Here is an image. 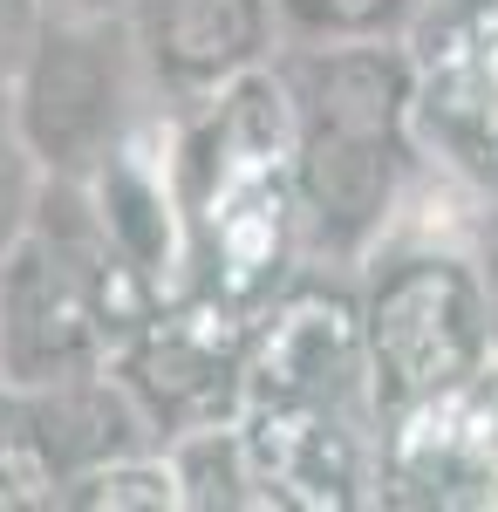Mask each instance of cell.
<instances>
[{"instance_id": "1", "label": "cell", "mask_w": 498, "mask_h": 512, "mask_svg": "<svg viewBox=\"0 0 498 512\" xmlns=\"http://www.w3.org/2000/svg\"><path fill=\"white\" fill-rule=\"evenodd\" d=\"M294 103H301L294 198L328 253H362L396 205L410 69L383 41H342L301 69Z\"/></svg>"}, {"instance_id": "2", "label": "cell", "mask_w": 498, "mask_h": 512, "mask_svg": "<svg viewBox=\"0 0 498 512\" xmlns=\"http://www.w3.org/2000/svg\"><path fill=\"white\" fill-rule=\"evenodd\" d=\"M362 342H369V390L396 417H410L423 403H444V396H464L492 369L498 342L492 287L451 253L396 260L369 294Z\"/></svg>"}, {"instance_id": "3", "label": "cell", "mask_w": 498, "mask_h": 512, "mask_svg": "<svg viewBox=\"0 0 498 512\" xmlns=\"http://www.w3.org/2000/svg\"><path fill=\"white\" fill-rule=\"evenodd\" d=\"M123 28L110 14H48L28 69L14 82L21 130L48 178L89 185L123 151Z\"/></svg>"}, {"instance_id": "4", "label": "cell", "mask_w": 498, "mask_h": 512, "mask_svg": "<svg viewBox=\"0 0 498 512\" xmlns=\"http://www.w3.org/2000/svg\"><path fill=\"white\" fill-rule=\"evenodd\" d=\"M355 376H369V342H362V321L335 294L287 301L260 355L246 362L253 403H280V410H335L355 390Z\"/></svg>"}, {"instance_id": "5", "label": "cell", "mask_w": 498, "mask_h": 512, "mask_svg": "<svg viewBox=\"0 0 498 512\" xmlns=\"http://www.w3.org/2000/svg\"><path fill=\"white\" fill-rule=\"evenodd\" d=\"M123 383L137 390L144 417L164 424L171 437L219 424L239 390H246V362L232 342L205 321H157L123 349Z\"/></svg>"}, {"instance_id": "6", "label": "cell", "mask_w": 498, "mask_h": 512, "mask_svg": "<svg viewBox=\"0 0 498 512\" xmlns=\"http://www.w3.org/2000/svg\"><path fill=\"white\" fill-rule=\"evenodd\" d=\"M21 444L35 451V478H69L96 472L110 458H130L144 451V403L130 383H110L103 369L96 376H76V383H55V390H21Z\"/></svg>"}, {"instance_id": "7", "label": "cell", "mask_w": 498, "mask_h": 512, "mask_svg": "<svg viewBox=\"0 0 498 512\" xmlns=\"http://www.w3.org/2000/svg\"><path fill=\"white\" fill-rule=\"evenodd\" d=\"M144 48L171 89H226L260 69L267 0H144Z\"/></svg>"}, {"instance_id": "8", "label": "cell", "mask_w": 498, "mask_h": 512, "mask_svg": "<svg viewBox=\"0 0 498 512\" xmlns=\"http://www.w3.org/2000/svg\"><path fill=\"white\" fill-rule=\"evenodd\" d=\"M89 192H96V212H103V226H110L116 253L137 267V280H144V287H171V280H178V260H185V233H178V198H171V185H164L137 151H116V158L89 178Z\"/></svg>"}, {"instance_id": "9", "label": "cell", "mask_w": 498, "mask_h": 512, "mask_svg": "<svg viewBox=\"0 0 498 512\" xmlns=\"http://www.w3.org/2000/svg\"><path fill=\"white\" fill-rule=\"evenodd\" d=\"M212 233H219V267L232 294L260 287L267 267H280V239H287V192L273 171H246L212 192Z\"/></svg>"}, {"instance_id": "10", "label": "cell", "mask_w": 498, "mask_h": 512, "mask_svg": "<svg viewBox=\"0 0 498 512\" xmlns=\"http://www.w3.org/2000/svg\"><path fill=\"white\" fill-rule=\"evenodd\" d=\"M171 472L185 485V506H246L260 485V465L246 451V437L226 431V424H205V431L171 437Z\"/></svg>"}, {"instance_id": "11", "label": "cell", "mask_w": 498, "mask_h": 512, "mask_svg": "<svg viewBox=\"0 0 498 512\" xmlns=\"http://www.w3.org/2000/svg\"><path fill=\"white\" fill-rule=\"evenodd\" d=\"M41 158L21 130V103L14 89H0V253H14L21 239L35 233L41 219Z\"/></svg>"}, {"instance_id": "12", "label": "cell", "mask_w": 498, "mask_h": 512, "mask_svg": "<svg viewBox=\"0 0 498 512\" xmlns=\"http://www.w3.org/2000/svg\"><path fill=\"white\" fill-rule=\"evenodd\" d=\"M62 506H185V485L171 472V458H144V451H130V458H110V465H96V472H82L62 485Z\"/></svg>"}, {"instance_id": "13", "label": "cell", "mask_w": 498, "mask_h": 512, "mask_svg": "<svg viewBox=\"0 0 498 512\" xmlns=\"http://www.w3.org/2000/svg\"><path fill=\"white\" fill-rule=\"evenodd\" d=\"M273 7L314 41H383L417 14V0H273Z\"/></svg>"}, {"instance_id": "14", "label": "cell", "mask_w": 498, "mask_h": 512, "mask_svg": "<svg viewBox=\"0 0 498 512\" xmlns=\"http://www.w3.org/2000/svg\"><path fill=\"white\" fill-rule=\"evenodd\" d=\"M41 28H48V7H41V0H0V89L21 82Z\"/></svg>"}, {"instance_id": "15", "label": "cell", "mask_w": 498, "mask_h": 512, "mask_svg": "<svg viewBox=\"0 0 498 512\" xmlns=\"http://www.w3.org/2000/svg\"><path fill=\"white\" fill-rule=\"evenodd\" d=\"M478 103L498 117V28H485V48H478Z\"/></svg>"}, {"instance_id": "16", "label": "cell", "mask_w": 498, "mask_h": 512, "mask_svg": "<svg viewBox=\"0 0 498 512\" xmlns=\"http://www.w3.org/2000/svg\"><path fill=\"white\" fill-rule=\"evenodd\" d=\"M21 485H28V472L0 451V506H28V492H21Z\"/></svg>"}, {"instance_id": "17", "label": "cell", "mask_w": 498, "mask_h": 512, "mask_svg": "<svg viewBox=\"0 0 498 512\" xmlns=\"http://www.w3.org/2000/svg\"><path fill=\"white\" fill-rule=\"evenodd\" d=\"M485 287H492V308H498V253H492V280H485Z\"/></svg>"}, {"instance_id": "18", "label": "cell", "mask_w": 498, "mask_h": 512, "mask_svg": "<svg viewBox=\"0 0 498 512\" xmlns=\"http://www.w3.org/2000/svg\"><path fill=\"white\" fill-rule=\"evenodd\" d=\"M96 14H103V0H96Z\"/></svg>"}]
</instances>
